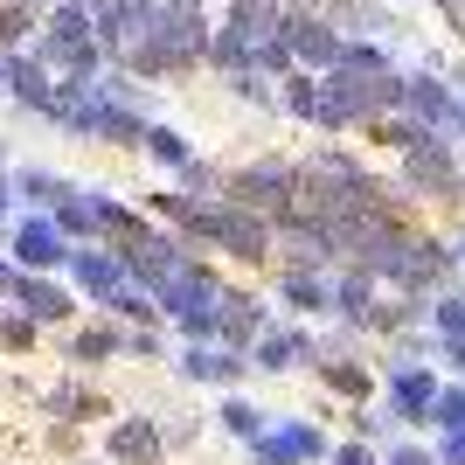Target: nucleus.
Returning a JSON list of instances; mask_svg holds the SVG:
<instances>
[{
  "instance_id": "1",
  "label": "nucleus",
  "mask_w": 465,
  "mask_h": 465,
  "mask_svg": "<svg viewBox=\"0 0 465 465\" xmlns=\"http://www.w3.org/2000/svg\"><path fill=\"white\" fill-rule=\"evenodd\" d=\"M223 202H236V209L264 215V223H292V215L306 209V167L285 153H264V160H243L230 174V194Z\"/></svg>"
},
{
  "instance_id": "2",
  "label": "nucleus",
  "mask_w": 465,
  "mask_h": 465,
  "mask_svg": "<svg viewBox=\"0 0 465 465\" xmlns=\"http://www.w3.org/2000/svg\"><path fill=\"white\" fill-rule=\"evenodd\" d=\"M396 181H403V194H417V202L465 209V160H459V139H451V133H430L424 146L396 153Z\"/></svg>"
},
{
  "instance_id": "3",
  "label": "nucleus",
  "mask_w": 465,
  "mask_h": 465,
  "mask_svg": "<svg viewBox=\"0 0 465 465\" xmlns=\"http://www.w3.org/2000/svg\"><path fill=\"white\" fill-rule=\"evenodd\" d=\"M202 251L230 257V264H272V257H278V223L236 209V202H215L209 230H202Z\"/></svg>"
},
{
  "instance_id": "4",
  "label": "nucleus",
  "mask_w": 465,
  "mask_h": 465,
  "mask_svg": "<svg viewBox=\"0 0 465 465\" xmlns=\"http://www.w3.org/2000/svg\"><path fill=\"white\" fill-rule=\"evenodd\" d=\"M251 369L257 375H312L320 369V333L306 320H272L264 341L251 348Z\"/></svg>"
},
{
  "instance_id": "5",
  "label": "nucleus",
  "mask_w": 465,
  "mask_h": 465,
  "mask_svg": "<svg viewBox=\"0 0 465 465\" xmlns=\"http://www.w3.org/2000/svg\"><path fill=\"white\" fill-rule=\"evenodd\" d=\"M438 389L445 375L430 361H410V369H382V410L410 430H430V410H438Z\"/></svg>"
},
{
  "instance_id": "6",
  "label": "nucleus",
  "mask_w": 465,
  "mask_h": 465,
  "mask_svg": "<svg viewBox=\"0 0 465 465\" xmlns=\"http://www.w3.org/2000/svg\"><path fill=\"white\" fill-rule=\"evenodd\" d=\"M174 369H181V382L223 389V396H230V389H243V375H257L251 354H243V348H223V341H181Z\"/></svg>"
},
{
  "instance_id": "7",
  "label": "nucleus",
  "mask_w": 465,
  "mask_h": 465,
  "mask_svg": "<svg viewBox=\"0 0 465 465\" xmlns=\"http://www.w3.org/2000/svg\"><path fill=\"white\" fill-rule=\"evenodd\" d=\"M70 236L56 230V215H21L15 223V272H70Z\"/></svg>"
},
{
  "instance_id": "8",
  "label": "nucleus",
  "mask_w": 465,
  "mask_h": 465,
  "mask_svg": "<svg viewBox=\"0 0 465 465\" xmlns=\"http://www.w3.org/2000/svg\"><path fill=\"white\" fill-rule=\"evenodd\" d=\"M104 465H167V430L160 417H112L104 424Z\"/></svg>"
},
{
  "instance_id": "9",
  "label": "nucleus",
  "mask_w": 465,
  "mask_h": 465,
  "mask_svg": "<svg viewBox=\"0 0 465 465\" xmlns=\"http://www.w3.org/2000/svg\"><path fill=\"white\" fill-rule=\"evenodd\" d=\"M278 312H272V299L264 292H243V285H230L223 292V320H215V341L223 348H243L251 354L257 341H264V327H272Z\"/></svg>"
},
{
  "instance_id": "10",
  "label": "nucleus",
  "mask_w": 465,
  "mask_h": 465,
  "mask_svg": "<svg viewBox=\"0 0 465 465\" xmlns=\"http://www.w3.org/2000/svg\"><path fill=\"white\" fill-rule=\"evenodd\" d=\"M320 389H327L333 403H375V396H382V369H375V354H327V361H320Z\"/></svg>"
},
{
  "instance_id": "11",
  "label": "nucleus",
  "mask_w": 465,
  "mask_h": 465,
  "mask_svg": "<svg viewBox=\"0 0 465 465\" xmlns=\"http://www.w3.org/2000/svg\"><path fill=\"white\" fill-rule=\"evenodd\" d=\"M403 118H417L424 133H451V118H459V84H445L438 70L403 77Z\"/></svg>"
},
{
  "instance_id": "12",
  "label": "nucleus",
  "mask_w": 465,
  "mask_h": 465,
  "mask_svg": "<svg viewBox=\"0 0 465 465\" xmlns=\"http://www.w3.org/2000/svg\"><path fill=\"white\" fill-rule=\"evenodd\" d=\"M70 285L91 299V306H112L118 292H133V272H125V257L118 251H70Z\"/></svg>"
},
{
  "instance_id": "13",
  "label": "nucleus",
  "mask_w": 465,
  "mask_h": 465,
  "mask_svg": "<svg viewBox=\"0 0 465 465\" xmlns=\"http://www.w3.org/2000/svg\"><path fill=\"white\" fill-rule=\"evenodd\" d=\"M272 299L285 306V320H333V272H285L278 264V285H272Z\"/></svg>"
},
{
  "instance_id": "14",
  "label": "nucleus",
  "mask_w": 465,
  "mask_h": 465,
  "mask_svg": "<svg viewBox=\"0 0 465 465\" xmlns=\"http://www.w3.org/2000/svg\"><path fill=\"white\" fill-rule=\"evenodd\" d=\"M15 312H28L35 327H63V320L77 312V299H70V285H56V278L21 272V278H15Z\"/></svg>"
},
{
  "instance_id": "15",
  "label": "nucleus",
  "mask_w": 465,
  "mask_h": 465,
  "mask_svg": "<svg viewBox=\"0 0 465 465\" xmlns=\"http://www.w3.org/2000/svg\"><path fill=\"white\" fill-rule=\"evenodd\" d=\"M375 299H382V278L375 272H361V264H341V272H333V320H341V327H369Z\"/></svg>"
},
{
  "instance_id": "16",
  "label": "nucleus",
  "mask_w": 465,
  "mask_h": 465,
  "mask_svg": "<svg viewBox=\"0 0 465 465\" xmlns=\"http://www.w3.org/2000/svg\"><path fill=\"white\" fill-rule=\"evenodd\" d=\"M104 209H112V194L104 188H70L63 194V209H56V230L70 236V243H104Z\"/></svg>"
},
{
  "instance_id": "17",
  "label": "nucleus",
  "mask_w": 465,
  "mask_h": 465,
  "mask_svg": "<svg viewBox=\"0 0 465 465\" xmlns=\"http://www.w3.org/2000/svg\"><path fill=\"white\" fill-rule=\"evenodd\" d=\"M118 354H125V327L118 320H91V327H77L63 341V361H77V369H104Z\"/></svg>"
},
{
  "instance_id": "18",
  "label": "nucleus",
  "mask_w": 465,
  "mask_h": 465,
  "mask_svg": "<svg viewBox=\"0 0 465 465\" xmlns=\"http://www.w3.org/2000/svg\"><path fill=\"white\" fill-rule=\"evenodd\" d=\"M42 410H49L56 424H97V417H112V403H104L91 382H77V375H63V382L42 396Z\"/></svg>"
},
{
  "instance_id": "19",
  "label": "nucleus",
  "mask_w": 465,
  "mask_h": 465,
  "mask_svg": "<svg viewBox=\"0 0 465 465\" xmlns=\"http://www.w3.org/2000/svg\"><path fill=\"white\" fill-rule=\"evenodd\" d=\"M272 424H278V417H272V410H257L251 396H243V389H230V396L215 403V430H223V438H236L243 451H251V445H257V438H264Z\"/></svg>"
},
{
  "instance_id": "20",
  "label": "nucleus",
  "mask_w": 465,
  "mask_h": 465,
  "mask_svg": "<svg viewBox=\"0 0 465 465\" xmlns=\"http://www.w3.org/2000/svg\"><path fill=\"white\" fill-rule=\"evenodd\" d=\"M7 91H15L28 112L49 118V104H56V70H49L42 56H7Z\"/></svg>"
},
{
  "instance_id": "21",
  "label": "nucleus",
  "mask_w": 465,
  "mask_h": 465,
  "mask_svg": "<svg viewBox=\"0 0 465 465\" xmlns=\"http://www.w3.org/2000/svg\"><path fill=\"white\" fill-rule=\"evenodd\" d=\"M348 438H361V445L389 451L396 438H403V424H396V417H389L382 403H354V410H348Z\"/></svg>"
},
{
  "instance_id": "22",
  "label": "nucleus",
  "mask_w": 465,
  "mask_h": 465,
  "mask_svg": "<svg viewBox=\"0 0 465 465\" xmlns=\"http://www.w3.org/2000/svg\"><path fill=\"white\" fill-rule=\"evenodd\" d=\"M15 194H21L35 215H56L63 194H70V181H63V174H42V167H21V174H15Z\"/></svg>"
},
{
  "instance_id": "23",
  "label": "nucleus",
  "mask_w": 465,
  "mask_h": 465,
  "mask_svg": "<svg viewBox=\"0 0 465 465\" xmlns=\"http://www.w3.org/2000/svg\"><path fill=\"white\" fill-rule=\"evenodd\" d=\"M278 112H292L299 125H320V77H312V70H292V77L278 84Z\"/></svg>"
},
{
  "instance_id": "24",
  "label": "nucleus",
  "mask_w": 465,
  "mask_h": 465,
  "mask_svg": "<svg viewBox=\"0 0 465 465\" xmlns=\"http://www.w3.org/2000/svg\"><path fill=\"white\" fill-rule=\"evenodd\" d=\"M430 333H438V348H445V341H465V285L430 299Z\"/></svg>"
},
{
  "instance_id": "25",
  "label": "nucleus",
  "mask_w": 465,
  "mask_h": 465,
  "mask_svg": "<svg viewBox=\"0 0 465 465\" xmlns=\"http://www.w3.org/2000/svg\"><path fill=\"white\" fill-rule=\"evenodd\" d=\"M28 35H35V0H7L0 7V56H21Z\"/></svg>"
},
{
  "instance_id": "26",
  "label": "nucleus",
  "mask_w": 465,
  "mask_h": 465,
  "mask_svg": "<svg viewBox=\"0 0 465 465\" xmlns=\"http://www.w3.org/2000/svg\"><path fill=\"white\" fill-rule=\"evenodd\" d=\"M146 153H153L160 167H167V174H181V167L194 160V146L174 133V125H146Z\"/></svg>"
},
{
  "instance_id": "27",
  "label": "nucleus",
  "mask_w": 465,
  "mask_h": 465,
  "mask_svg": "<svg viewBox=\"0 0 465 465\" xmlns=\"http://www.w3.org/2000/svg\"><path fill=\"white\" fill-rule=\"evenodd\" d=\"M35 341H42V327L28 320V312H0V348L7 354H28Z\"/></svg>"
},
{
  "instance_id": "28",
  "label": "nucleus",
  "mask_w": 465,
  "mask_h": 465,
  "mask_svg": "<svg viewBox=\"0 0 465 465\" xmlns=\"http://www.w3.org/2000/svg\"><path fill=\"white\" fill-rule=\"evenodd\" d=\"M430 430H465V382L438 389V410H430Z\"/></svg>"
},
{
  "instance_id": "29",
  "label": "nucleus",
  "mask_w": 465,
  "mask_h": 465,
  "mask_svg": "<svg viewBox=\"0 0 465 465\" xmlns=\"http://www.w3.org/2000/svg\"><path fill=\"white\" fill-rule=\"evenodd\" d=\"M125 354H133V361H160V354H167V333L160 327H125Z\"/></svg>"
},
{
  "instance_id": "30",
  "label": "nucleus",
  "mask_w": 465,
  "mask_h": 465,
  "mask_svg": "<svg viewBox=\"0 0 465 465\" xmlns=\"http://www.w3.org/2000/svg\"><path fill=\"white\" fill-rule=\"evenodd\" d=\"M327 465H382V451L361 445V438H333V459Z\"/></svg>"
},
{
  "instance_id": "31",
  "label": "nucleus",
  "mask_w": 465,
  "mask_h": 465,
  "mask_svg": "<svg viewBox=\"0 0 465 465\" xmlns=\"http://www.w3.org/2000/svg\"><path fill=\"white\" fill-rule=\"evenodd\" d=\"M382 465H438V451L417 445V438H396V445L382 451Z\"/></svg>"
},
{
  "instance_id": "32",
  "label": "nucleus",
  "mask_w": 465,
  "mask_h": 465,
  "mask_svg": "<svg viewBox=\"0 0 465 465\" xmlns=\"http://www.w3.org/2000/svg\"><path fill=\"white\" fill-rule=\"evenodd\" d=\"M160 430H167V451H188L202 438V417H160Z\"/></svg>"
},
{
  "instance_id": "33",
  "label": "nucleus",
  "mask_w": 465,
  "mask_h": 465,
  "mask_svg": "<svg viewBox=\"0 0 465 465\" xmlns=\"http://www.w3.org/2000/svg\"><path fill=\"white\" fill-rule=\"evenodd\" d=\"M438 465H465V430H438Z\"/></svg>"
},
{
  "instance_id": "34",
  "label": "nucleus",
  "mask_w": 465,
  "mask_h": 465,
  "mask_svg": "<svg viewBox=\"0 0 465 465\" xmlns=\"http://www.w3.org/2000/svg\"><path fill=\"white\" fill-rule=\"evenodd\" d=\"M438 361L451 369V382H465V341H445V348H438Z\"/></svg>"
},
{
  "instance_id": "35",
  "label": "nucleus",
  "mask_w": 465,
  "mask_h": 465,
  "mask_svg": "<svg viewBox=\"0 0 465 465\" xmlns=\"http://www.w3.org/2000/svg\"><path fill=\"white\" fill-rule=\"evenodd\" d=\"M7 223H15V181L0 174V230H7Z\"/></svg>"
},
{
  "instance_id": "36",
  "label": "nucleus",
  "mask_w": 465,
  "mask_h": 465,
  "mask_svg": "<svg viewBox=\"0 0 465 465\" xmlns=\"http://www.w3.org/2000/svg\"><path fill=\"white\" fill-rule=\"evenodd\" d=\"M15 278H21V272L7 264V257H0V299H15Z\"/></svg>"
},
{
  "instance_id": "37",
  "label": "nucleus",
  "mask_w": 465,
  "mask_h": 465,
  "mask_svg": "<svg viewBox=\"0 0 465 465\" xmlns=\"http://www.w3.org/2000/svg\"><path fill=\"white\" fill-rule=\"evenodd\" d=\"M451 251H459V272H465V223H459V236H451Z\"/></svg>"
},
{
  "instance_id": "38",
  "label": "nucleus",
  "mask_w": 465,
  "mask_h": 465,
  "mask_svg": "<svg viewBox=\"0 0 465 465\" xmlns=\"http://www.w3.org/2000/svg\"><path fill=\"white\" fill-rule=\"evenodd\" d=\"M0 91H7V56H0Z\"/></svg>"
},
{
  "instance_id": "39",
  "label": "nucleus",
  "mask_w": 465,
  "mask_h": 465,
  "mask_svg": "<svg viewBox=\"0 0 465 465\" xmlns=\"http://www.w3.org/2000/svg\"><path fill=\"white\" fill-rule=\"evenodd\" d=\"M35 7H56V0H35Z\"/></svg>"
},
{
  "instance_id": "40",
  "label": "nucleus",
  "mask_w": 465,
  "mask_h": 465,
  "mask_svg": "<svg viewBox=\"0 0 465 465\" xmlns=\"http://www.w3.org/2000/svg\"><path fill=\"white\" fill-rule=\"evenodd\" d=\"M84 465H97V459H84Z\"/></svg>"
}]
</instances>
